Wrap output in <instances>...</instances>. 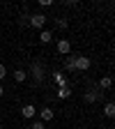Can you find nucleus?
<instances>
[{
  "label": "nucleus",
  "mask_w": 115,
  "mask_h": 129,
  "mask_svg": "<svg viewBox=\"0 0 115 129\" xmlns=\"http://www.w3.org/2000/svg\"><path fill=\"white\" fill-rule=\"evenodd\" d=\"M30 76H32V81H35V85H39L42 81H44V74H46V69H44V64L39 62V60H35L30 64V72H28Z\"/></svg>",
  "instance_id": "f257e3e1"
},
{
  "label": "nucleus",
  "mask_w": 115,
  "mask_h": 129,
  "mask_svg": "<svg viewBox=\"0 0 115 129\" xmlns=\"http://www.w3.org/2000/svg\"><path fill=\"white\" fill-rule=\"evenodd\" d=\"M101 94H104V92H99V88L92 85V88H88V90L83 92V102H85V104H97V102L101 99Z\"/></svg>",
  "instance_id": "f03ea898"
},
{
  "label": "nucleus",
  "mask_w": 115,
  "mask_h": 129,
  "mask_svg": "<svg viewBox=\"0 0 115 129\" xmlns=\"http://www.w3.org/2000/svg\"><path fill=\"white\" fill-rule=\"evenodd\" d=\"M28 23H30L32 28H39V30H44V25H46V14H42V12L30 14V16H28Z\"/></svg>",
  "instance_id": "7ed1b4c3"
},
{
  "label": "nucleus",
  "mask_w": 115,
  "mask_h": 129,
  "mask_svg": "<svg viewBox=\"0 0 115 129\" xmlns=\"http://www.w3.org/2000/svg\"><path fill=\"white\" fill-rule=\"evenodd\" d=\"M92 67V60L88 55H76V72H88Z\"/></svg>",
  "instance_id": "20e7f679"
},
{
  "label": "nucleus",
  "mask_w": 115,
  "mask_h": 129,
  "mask_svg": "<svg viewBox=\"0 0 115 129\" xmlns=\"http://www.w3.org/2000/svg\"><path fill=\"white\" fill-rule=\"evenodd\" d=\"M53 115H55V113H53V108H48L46 104L39 108V120H42L44 124H46V122H51V120H53Z\"/></svg>",
  "instance_id": "39448f33"
},
{
  "label": "nucleus",
  "mask_w": 115,
  "mask_h": 129,
  "mask_svg": "<svg viewBox=\"0 0 115 129\" xmlns=\"http://www.w3.org/2000/svg\"><path fill=\"white\" fill-rule=\"evenodd\" d=\"M55 48H58V53H60V55H69V53H71V44H69L67 39H58Z\"/></svg>",
  "instance_id": "423d86ee"
},
{
  "label": "nucleus",
  "mask_w": 115,
  "mask_h": 129,
  "mask_svg": "<svg viewBox=\"0 0 115 129\" xmlns=\"http://www.w3.org/2000/svg\"><path fill=\"white\" fill-rule=\"evenodd\" d=\"M35 113H37V108L32 106V104H25V106L21 108V115H23L25 120H30V118H35Z\"/></svg>",
  "instance_id": "0eeeda50"
},
{
  "label": "nucleus",
  "mask_w": 115,
  "mask_h": 129,
  "mask_svg": "<svg viewBox=\"0 0 115 129\" xmlns=\"http://www.w3.org/2000/svg\"><path fill=\"white\" fill-rule=\"evenodd\" d=\"M53 83H55L58 88H62V85H69V83H67V76H64L62 72H53Z\"/></svg>",
  "instance_id": "6e6552de"
},
{
  "label": "nucleus",
  "mask_w": 115,
  "mask_h": 129,
  "mask_svg": "<svg viewBox=\"0 0 115 129\" xmlns=\"http://www.w3.org/2000/svg\"><path fill=\"white\" fill-rule=\"evenodd\" d=\"M64 69L76 72V55H64Z\"/></svg>",
  "instance_id": "1a4fd4ad"
},
{
  "label": "nucleus",
  "mask_w": 115,
  "mask_h": 129,
  "mask_svg": "<svg viewBox=\"0 0 115 129\" xmlns=\"http://www.w3.org/2000/svg\"><path fill=\"white\" fill-rule=\"evenodd\" d=\"M55 97H58V99H69V97H71V88H69V85H62V88H58Z\"/></svg>",
  "instance_id": "9d476101"
},
{
  "label": "nucleus",
  "mask_w": 115,
  "mask_h": 129,
  "mask_svg": "<svg viewBox=\"0 0 115 129\" xmlns=\"http://www.w3.org/2000/svg\"><path fill=\"white\" fill-rule=\"evenodd\" d=\"M110 85H113V78H110V76H101L99 83H97V88H99V90H108Z\"/></svg>",
  "instance_id": "9b49d317"
},
{
  "label": "nucleus",
  "mask_w": 115,
  "mask_h": 129,
  "mask_svg": "<svg viewBox=\"0 0 115 129\" xmlns=\"http://www.w3.org/2000/svg\"><path fill=\"white\" fill-rule=\"evenodd\" d=\"M39 42H42V44L53 42V32H51V30H42V32H39Z\"/></svg>",
  "instance_id": "f8f14e48"
},
{
  "label": "nucleus",
  "mask_w": 115,
  "mask_h": 129,
  "mask_svg": "<svg viewBox=\"0 0 115 129\" xmlns=\"http://www.w3.org/2000/svg\"><path fill=\"white\" fill-rule=\"evenodd\" d=\"M25 78H28V72L25 69H16L14 72V81H16V83H23Z\"/></svg>",
  "instance_id": "ddd939ff"
},
{
  "label": "nucleus",
  "mask_w": 115,
  "mask_h": 129,
  "mask_svg": "<svg viewBox=\"0 0 115 129\" xmlns=\"http://www.w3.org/2000/svg\"><path fill=\"white\" fill-rule=\"evenodd\" d=\"M104 115H106V118H113V115H115V104H113V102H108V104L104 106Z\"/></svg>",
  "instance_id": "4468645a"
},
{
  "label": "nucleus",
  "mask_w": 115,
  "mask_h": 129,
  "mask_svg": "<svg viewBox=\"0 0 115 129\" xmlns=\"http://www.w3.org/2000/svg\"><path fill=\"white\" fill-rule=\"evenodd\" d=\"M67 25H69V19H64V16H60V19L55 21V28H58V30H64Z\"/></svg>",
  "instance_id": "2eb2a0df"
},
{
  "label": "nucleus",
  "mask_w": 115,
  "mask_h": 129,
  "mask_svg": "<svg viewBox=\"0 0 115 129\" xmlns=\"http://www.w3.org/2000/svg\"><path fill=\"white\" fill-rule=\"evenodd\" d=\"M30 129H46V124L42 122V120H37V122H32V127Z\"/></svg>",
  "instance_id": "dca6fc26"
},
{
  "label": "nucleus",
  "mask_w": 115,
  "mask_h": 129,
  "mask_svg": "<svg viewBox=\"0 0 115 129\" xmlns=\"http://www.w3.org/2000/svg\"><path fill=\"white\" fill-rule=\"evenodd\" d=\"M53 0H39V7H51Z\"/></svg>",
  "instance_id": "f3484780"
},
{
  "label": "nucleus",
  "mask_w": 115,
  "mask_h": 129,
  "mask_svg": "<svg viewBox=\"0 0 115 129\" xmlns=\"http://www.w3.org/2000/svg\"><path fill=\"white\" fill-rule=\"evenodd\" d=\"M7 76V67H5V64H0V81H3Z\"/></svg>",
  "instance_id": "a211bd4d"
},
{
  "label": "nucleus",
  "mask_w": 115,
  "mask_h": 129,
  "mask_svg": "<svg viewBox=\"0 0 115 129\" xmlns=\"http://www.w3.org/2000/svg\"><path fill=\"white\" fill-rule=\"evenodd\" d=\"M3 94H5V90H3V85H0V97H3Z\"/></svg>",
  "instance_id": "6ab92c4d"
},
{
  "label": "nucleus",
  "mask_w": 115,
  "mask_h": 129,
  "mask_svg": "<svg viewBox=\"0 0 115 129\" xmlns=\"http://www.w3.org/2000/svg\"><path fill=\"white\" fill-rule=\"evenodd\" d=\"M0 129H5V127H3V124H0Z\"/></svg>",
  "instance_id": "aec40b11"
}]
</instances>
